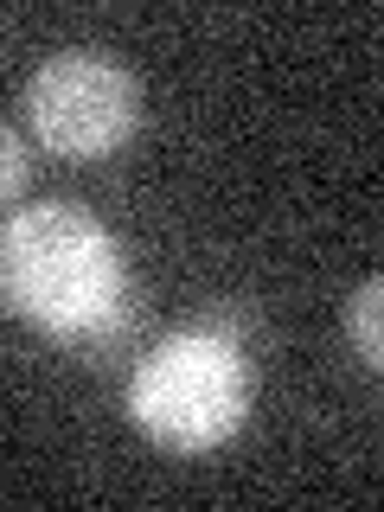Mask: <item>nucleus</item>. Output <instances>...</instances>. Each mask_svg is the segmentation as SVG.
Returning a JSON list of instances; mask_svg holds the SVG:
<instances>
[{"instance_id": "3", "label": "nucleus", "mask_w": 384, "mask_h": 512, "mask_svg": "<svg viewBox=\"0 0 384 512\" xmlns=\"http://www.w3.org/2000/svg\"><path fill=\"white\" fill-rule=\"evenodd\" d=\"M32 135L64 160H103L141 128V84L103 52H58L26 84Z\"/></svg>"}, {"instance_id": "4", "label": "nucleus", "mask_w": 384, "mask_h": 512, "mask_svg": "<svg viewBox=\"0 0 384 512\" xmlns=\"http://www.w3.org/2000/svg\"><path fill=\"white\" fill-rule=\"evenodd\" d=\"M346 340L365 365H384V282H359L346 301Z\"/></svg>"}, {"instance_id": "1", "label": "nucleus", "mask_w": 384, "mask_h": 512, "mask_svg": "<svg viewBox=\"0 0 384 512\" xmlns=\"http://www.w3.org/2000/svg\"><path fill=\"white\" fill-rule=\"evenodd\" d=\"M122 250L84 205H26L0 224V301L13 320L52 333V340H90L122 308Z\"/></svg>"}, {"instance_id": "5", "label": "nucleus", "mask_w": 384, "mask_h": 512, "mask_svg": "<svg viewBox=\"0 0 384 512\" xmlns=\"http://www.w3.org/2000/svg\"><path fill=\"white\" fill-rule=\"evenodd\" d=\"M26 186H32V154H26V141L0 122V205H13Z\"/></svg>"}, {"instance_id": "2", "label": "nucleus", "mask_w": 384, "mask_h": 512, "mask_svg": "<svg viewBox=\"0 0 384 512\" xmlns=\"http://www.w3.org/2000/svg\"><path fill=\"white\" fill-rule=\"evenodd\" d=\"M128 416L141 436H154L160 448H218L244 429L250 416V359L237 327H186L173 340H160L128 378Z\"/></svg>"}]
</instances>
